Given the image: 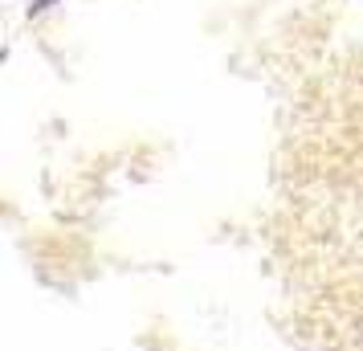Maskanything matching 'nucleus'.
<instances>
[{
    "instance_id": "nucleus-1",
    "label": "nucleus",
    "mask_w": 363,
    "mask_h": 351,
    "mask_svg": "<svg viewBox=\"0 0 363 351\" xmlns=\"http://www.w3.org/2000/svg\"><path fill=\"white\" fill-rule=\"evenodd\" d=\"M50 4H57V0H33V4H29V17H37V13H45Z\"/></svg>"
}]
</instances>
